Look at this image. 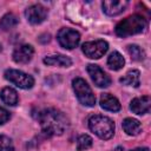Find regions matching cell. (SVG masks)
I'll return each instance as SVG.
<instances>
[{
    "label": "cell",
    "mask_w": 151,
    "mask_h": 151,
    "mask_svg": "<svg viewBox=\"0 0 151 151\" xmlns=\"http://www.w3.org/2000/svg\"><path fill=\"white\" fill-rule=\"evenodd\" d=\"M100 106L104 110L111 112H118L122 107L119 100L111 93H103L100 96Z\"/></svg>",
    "instance_id": "obj_13"
},
{
    "label": "cell",
    "mask_w": 151,
    "mask_h": 151,
    "mask_svg": "<svg viewBox=\"0 0 151 151\" xmlns=\"http://www.w3.org/2000/svg\"><path fill=\"white\" fill-rule=\"evenodd\" d=\"M124 64H125V60L118 51H113L107 58V66L113 71H118L123 68Z\"/></svg>",
    "instance_id": "obj_18"
},
{
    "label": "cell",
    "mask_w": 151,
    "mask_h": 151,
    "mask_svg": "<svg viewBox=\"0 0 151 151\" xmlns=\"http://www.w3.org/2000/svg\"><path fill=\"white\" fill-rule=\"evenodd\" d=\"M13 149L12 139L7 136L0 134V151H13Z\"/></svg>",
    "instance_id": "obj_22"
},
{
    "label": "cell",
    "mask_w": 151,
    "mask_h": 151,
    "mask_svg": "<svg viewBox=\"0 0 151 151\" xmlns=\"http://www.w3.org/2000/svg\"><path fill=\"white\" fill-rule=\"evenodd\" d=\"M44 64L50 66L70 67L72 65V60L64 54H52V55H46L44 58Z\"/></svg>",
    "instance_id": "obj_14"
},
{
    "label": "cell",
    "mask_w": 151,
    "mask_h": 151,
    "mask_svg": "<svg viewBox=\"0 0 151 151\" xmlns=\"http://www.w3.org/2000/svg\"><path fill=\"white\" fill-rule=\"evenodd\" d=\"M146 27H147V22H146L145 18L139 14H133V15H130V17L123 19L122 21H119L117 24L116 34L118 37L125 38L129 35L142 33L145 31Z\"/></svg>",
    "instance_id": "obj_2"
},
{
    "label": "cell",
    "mask_w": 151,
    "mask_h": 151,
    "mask_svg": "<svg viewBox=\"0 0 151 151\" xmlns=\"http://www.w3.org/2000/svg\"><path fill=\"white\" fill-rule=\"evenodd\" d=\"M1 50H2V47H1V45H0V52H1Z\"/></svg>",
    "instance_id": "obj_26"
},
{
    "label": "cell",
    "mask_w": 151,
    "mask_h": 151,
    "mask_svg": "<svg viewBox=\"0 0 151 151\" xmlns=\"http://www.w3.org/2000/svg\"><path fill=\"white\" fill-rule=\"evenodd\" d=\"M83 53L90 59L101 58L109 50V44L105 40H94L84 42L81 46Z\"/></svg>",
    "instance_id": "obj_6"
},
{
    "label": "cell",
    "mask_w": 151,
    "mask_h": 151,
    "mask_svg": "<svg viewBox=\"0 0 151 151\" xmlns=\"http://www.w3.org/2000/svg\"><path fill=\"white\" fill-rule=\"evenodd\" d=\"M113 151H123V147H122V146H117Z\"/></svg>",
    "instance_id": "obj_25"
},
{
    "label": "cell",
    "mask_w": 151,
    "mask_h": 151,
    "mask_svg": "<svg viewBox=\"0 0 151 151\" xmlns=\"http://www.w3.org/2000/svg\"><path fill=\"white\" fill-rule=\"evenodd\" d=\"M72 87L80 104L87 107H92L96 105V97L90 85L83 78H74L72 80Z\"/></svg>",
    "instance_id": "obj_4"
},
{
    "label": "cell",
    "mask_w": 151,
    "mask_h": 151,
    "mask_svg": "<svg viewBox=\"0 0 151 151\" xmlns=\"http://www.w3.org/2000/svg\"><path fill=\"white\" fill-rule=\"evenodd\" d=\"M34 54V50L31 45H20L18 46L14 51H13V60L17 64H27L28 61H31L32 57Z\"/></svg>",
    "instance_id": "obj_11"
},
{
    "label": "cell",
    "mask_w": 151,
    "mask_h": 151,
    "mask_svg": "<svg viewBox=\"0 0 151 151\" xmlns=\"http://www.w3.org/2000/svg\"><path fill=\"white\" fill-rule=\"evenodd\" d=\"M129 2L125 0H120V1H112V0H105L101 4L103 11L105 14L110 15V17H116L120 13H123L126 7H127Z\"/></svg>",
    "instance_id": "obj_10"
},
{
    "label": "cell",
    "mask_w": 151,
    "mask_h": 151,
    "mask_svg": "<svg viewBox=\"0 0 151 151\" xmlns=\"http://www.w3.org/2000/svg\"><path fill=\"white\" fill-rule=\"evenodd\" d=\"M151 99L149 96H143L134 98L130 104V110L136 114H145L150 112Z\"/></svg>",
    "instance_id": "obj_12"
},
{
    "label": "cell",
    "mask_w": 151,
    "mask_h": 151,
    "mask_svg": "<svg viewBox=\"0 0 151 151\" xmlns=\"http://www.w3.org/2000/svg\"><path fill=\"white\" fill-rule=\"evenodd\" d=\"M127 52L131 55V58L136 61H142L145 58V52L138 46V45H129Z\"/></svg>",
    "instance_id": "obj_21"
},
{
    "label": "cell",
    "mask_w": 151,
    "mask_h": 151,
    "mask_svg": "<svg viewBox=\"0 0 151 151\" xmlns=\"http://www.w3.org/2000/svg\"><path fill=\"white\" fill-rule=\"evenodd\" d=\"M17 24H18V18L13 13H7L0 20V28L2 31H9L13 27H15Z\"/></svg>",
    "instance_id": "obj_19"
},
{
    "label": "cell",
    "mask_w": 151,
    "mask_h": 151,
    "mask_svg": "<svg viewBox=\"0 0 151 151\" xmlns=\"http://www.w3.org/2000/svg\"><path fill=\"white\" fill-rule=\"evenodd\" d=\"M5 78L9 83H12L15 86L24 88V90L32 88L34 85V79L32 76H29L22 71H19V70H14V68L7 70L5 72Z\"/></svg>",
    "instance_id": "obj_5"
},
{
    "label": "cell",
    "mask_w": 151,
    "mask_h": 151,
    "mask_svg": "<svg viewBox=\"0 0 151 151\" xmlns=\"http://www.w3.org/2000/svg\"><path fill=\"white\" fill-rule=\"evenodd\" d=\"M139 71L138 70H130L124 77H122L119 79V83L123 85H127V86H133V87H138L140 84L139 80Z\"/></svg>",
    "instance_id": "obj_17"
},
{
    "label": "cell",
    "mask_w": 151,
    "mask_h": 151,
    "mask_svg": "<svg viewBox=\"0 0 151 151\" xmlns=\"http://www.w3.org/2000/svg\"><path fill=\"white\" fill-rule=\"evenodd\" d=\"M0 98H1V100L6 105H9V106L17 105L18 104V100H19V97H18L17 91L14 88H12V87H4L0 91Z\"/></svg>",
    "instance_id": "obj_16"
},
{
    "label": "cell",
    "mask_w": 151,
    "mask_h": 151,
    "mask_svg": "<svg viewBox=\"0 0 151 151\" xmlns=\"http://www.w3.org/2000/svg\"><path fill=\"white\" fill-rule=\"evenodd\" d=\"M87 72L91 77V79L93 80V83L98 86V87H107L111 85V78L110 76L104 72L98 65L94 64H88L87 65Z\"/></svg>",
    "instance_id": "obj_9"
},
{
    "label": "cell",
    "mask_w": 151,
    "mask_h": 151,
    "mask_svg": "<svg viewBox=\"0 0 151 151\" xmlns=\"http://www.w3.org/2000/svg\"><path fill=\"white\" fill-rule=\"evenodd\" d=\"M48 15V11L46 7H44L40 4H35L29 6L26 11H25V17L27 19V21L32 25H38L41 24L42 21H45V19Z\"/></svg>",
    "instance_id": "obj_8"
},
{
    "label": "cell",
    "mask_w": 151,
    "mask_h": 151,
    "mask_svg": "<svg viewBox=\"0 0 151 151\" xmlns=\"http://www.w3.org/2000/svg\"><path fill=\"white\" fill-rule=\"evenodd\" d=\"M38 120L41 125V130L48 136H60L68 127V119L66 116L53 107L40 111Z\"/></svg>",
    "instance_id": "obj_1"
},
{
    "label": "cell",
    "mask_w": 151,
    "mask_h": 151,
    "mask_svg": "<svg viewBox=\"0 0 151 151\" xmlns=\"http://www.w3.org/2000/svg\"><path fill=\"white\" fill-rule=\"evenodd\" d=\"M57 39L61 47H64L66 50H72L78 46V44L80 41V34L76 29L65 27V28L59 29V32L57 34Z\"/></svg>",
    "instance_id": "obj_7"
},
{
    "label": "cell",
    "mask_w": 151,
    "mask_h": 151,
    "mask_svg": "<svg viewBox=\"0 0 151 151\" xmlns=\"http://www.w3.org/2000/svg\"><path fill=\"white\" fill-rule=\"evenodd\" d=\"M88 127L90 130L98 136L100 139H110L114 134V123L111 118L101 114L91 116L88 119Z\"/></svg>",
    "instance_id": "obj_3"
},
{
    "label": "cell",
    "mask_w": 151,
    "mask_h": 151,
    "mask_svg": "<svg viewBox=\"0 0 151 151\" xmlns=\"http://www.w3.org/2000/svg\"><path fill=\"white\" fill-rule=\"evenodd\" d=\"M131 151H150V149L149 147H136V149H133Z\"/></svg>",
    "instance_id": "obj_24"
},
{
    "label": "cell",
    "mask_w": 151,
    "mask_h": 151,
    "mask_svg": "<svg viewBox=\"0 0 151 151\" xmlns=\"http://www.w3.org/2000/svg\"><path fill=\"white\" fill-rule=\"evenodd\" d=\"M123 129L129 136H137L142 132V124L134 118H125L123 120Z\"/></svg>",
    "instance_id": "obj_15"
},
{
    "label": "cell",
    "mask_w": 151,
    "mask_h": 151,
    "mask_svg": "<svg viewBox=\"0 0 151 151\" xmlns=\"http://www.w3.org/2000/svg\"><path fill=\"white\" fill-rule=\"evenodd\" d=\"M9 118H11L9 112H8L6 109H4L2 106H0V125H2V124H5L6 122H8Z\"/></svg>",
    "instance_id": "obj_23"
},
{
    "label": "cell",
    "mask_w": 151,
    "mask_h": 151,
    "mask_svg": "<svg viewBox=\"0 0 151 151\" xmlns=\"http://www.w3.org/2000/svg\"><path fill=\"white\" fill-rule=\"evenodd\" d=\"M93 139L88 134H80L77 139V150L78 151H84L87 150L92 146Z\"/></svg>",
    "instance_id": "obj_20"
}]
</instances>
